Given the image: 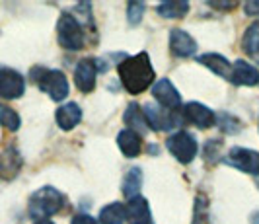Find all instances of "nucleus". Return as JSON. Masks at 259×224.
<instances>
[{
	"label": "nucleus",
	"mask_w": 259,
	"mask_h": 224,
	"mask_svg": "<svg viewBox=\"0 0 259 224\" xmlns=\"http://www.w3.org/2000/svg\"><path fill=\"white\" fill-rule=\"evenodd\" d=\"M143 113L148 123V129H152V131H169L183 121V117L178 111H169V109H164L162 106H156L150 102L144 104Z\"/></svg>",
	"instance_id": "423d86ee"
},
{
	"label": "nucleus",
	"mask_w": 259,
	"mask_h": 224,
	"mask_svg": "<svg viewBox=\"0 0 259 224\" xmlns=\"http://www.w3.org/2000/svg\"><path fill=\"white\" fill-rule=\"evenodd\" d=\"M117 146L127 158H137L143 150V139H141L139 132L131 131V129H123L117 135Z\"/></svg>",
	"instance_id": "4468645a"
},
{
	"label": "nucleus",
	"mask_w": 259,
	"mask_h": 224,
	"mask_svg": "<svg viewBox=\"0 0 259 224\" xmlns=\"http://www.w3.org/2000/svg\"><path fill=\"white\" fill-rule=\"evenodd\" d=\"M182 117L183 121L195 125L197 129H208L217 123V115L212 113V109H208L207 106H203L199 102H189L182 109Z\"/></svg>",
	"instance_id": "1a4fd4ad"
},
{
	"label": "nucleus",
	"mask_w": 259,
	"mask_h": 224,
	"mask_svg": "<svg viewBox=\"0 0 259 224\" xmlns=\"http://www.w3.org/2000/svg\"><path fill=\"white\" fill-rule=\"evenodd\" d=\"M31 76L37 82V86L55 102H63L68 96V80L61 70H49V68H33Z\"/></svg>",
	"instance_id": "20e7f679"
},
{
	"label": "nucleus",
	"mask_w": 259,
	"mask_h": 224,
	"mask_svg": "<svg viewBox=\"0 0 259 224\" xmlns=\"http://www.w3.org/2000/svg\"><path fill=\"white\" fill-rule=\"evenodd\" d=\"M251 220H253V224H259V214H253V218H251Z\"/></svg>",
	"instance_id": "c756f323"
},
{
	"label": "nucleus",
	"mask_w": 259,
	"mask_h": 224,
	"mask_svg": "<svg viewBox=\"0 0 259 224\" xmlns=\"http://www.w3.org/2000/svg\"><path fill=\"white\" fill-rule=\"evenodd\" d=\"M139 224H154L152 220H146V222H139Z\"/></svg>",
	"instance_id": "7c9ffc66"
},
{
	"label": "nucleus",
	"mask_w": 259,
	"mask_h": 224,
	"mask_svg": "<svg viewBox=\"0 0 259 224\" xmlns=\"http://www.w3.org/2000/svg\"><path fill=\"white\" fill-rule=\"evenodd\" d=\"M96 76H98V66L94 59H82L74 68V84L80 92H92L96 88Z\"/></svg>",
	"instance_id": "9b49d317"
},
{
	"label": "nucleus",
	"mask_w": 259,
	"mask_h": 224,
	"mask_svg": "<svg viewBox=\"0 0 259 224\" xmlns=\"http://www.w3.org/2000/svg\"><path fill=\"white\" fill-rule=\"evenodd\" d=\"M230 80L236 86H255V84H259V70L244 59H238L232 65Z\"/></svg>",
	"instance_id": "ddd939ff"
},
{
	"label": "nucleus",
	"mask_w": 259,
	"mask_h": 224,
	"mask_svg": "<svg viewBox=\"0 0 259 224\" xmlns=\"http://www.w3.org/2000/svg\"><path fill=\"white\" fill-rule=\"evenodd\" d=\"M70 224H96V220L92 216H88V214H76Z\"/></svg>",
	"instance_id": "bb28decb"
},
{
	"label": "nucleus",
	"mask_w": 259,
	"mask_h": 224,
	"mask_svg": "<svg viewBox=\"0 0 259 224\" xmlns=\"http://www.w3.org/2000/svg\"><path fill=\"white\" fill-rule=\"evenodd\" d=\"M201 65H205L208 70H212L214 74H219L221 78L230 80V72H232V65L219 53H205L197 59Z\"/></svg>",
	"instance_id": "f3484780"
},
{
	"label": "nucleus",
	"mask_w": 259,
	"mask_h": 224,
	"mask_svg": "<svg viewBox=\"0 0 259 224\" xmlns=\"http://www.w3.org/2000/svg\"><path fill=\"white\" fill-rule=\"evenodd\" d=\"M187 12H189V2L187 0H166V2L158 4V14L162 18H168V20L183 18Z\"/></svg>",
	"instance_id": "a211bd4d"
},
{
	"label": "nucleus",
	"mask_w": 259,
	"mask_h": 224,
	"mask_svg": "<svg viewBox=\"0 0 259 224\" xmlns=\"http://www.w3.org/2000/svg\"><path fill=\"white\" fill-rule=\"evenodd\" d=\"M144 14V2H129L127 4V20L131 26H139Z\"/></svg>",
	"instance_id": "b1692460"
},
{
	"label": "nucleus",
	"mask_w": 259,
	"mask_h": 224,
	"mask_svg": "<svg viewBox=\"0 0 259 224\" xmlns=\"http://www.w3.org/2000/svg\"><path fill=\"white\" fill-rule=\"evenodd\" d=\"M65 205V197L61 191H57L51 185H45L37 189L31 197H29V205H27V211L33 218H47V216H53L63 209Z\"/></svg>",
	"instance_id": "f03ea898"
},
{
	"label": "nucleus",
	"mask_w": 259,
	"mask_h": 224,
	"mask_svg": "<svg viewBox=\"0 0 259 224\" xmlns=\"http://www.w3.org/2000/svg\"><path fill=\"white\" fill-rule=\"evenodd\" d=\"M26 92V80L14 68H0V98L16 100Z\"/></svg>",
	"instance_id": "6e6552de"
},
{
	"label": "nucleus",
	"mask_w": 259,
	"mask_h": 224,
	"mask_svg": "<svg viewBox=\"0 0 259 224\" xmlns=\"http://www.w3.org/2000/svg\"><path fill=\"white\" fill-rule=\"evenodd\" d=\"M169 154H174V158L180 160L182 164H189L193 162L197 152H199V145L191 132L187 131H178L174 135H169V139L166 141Z\"/></svg>",
	"instance_id": "39448f33"
},
{
	"label": "nucleus",
	"mask_w": 259,
	"mask_h": 224,
	"mask_svg": "<svg viewBox=\"0 0 259 224\" xmlns=\"http://www.w3.org/2000/svg\"><path fill=\"white\" fill-rule=\"evenodd\" d=\"M35 224H53L49 218H41V220H35Z\"/></svg>",
	"instance_id": "c85d7f7f"
},
{
	"label": "nucleus",
	"mask_w": 259,
	"mask_h": 224,
	"mask_svg": "<svg viewBox=\"0 0 259 224\" xmlns=\"http://www.w3.org/2000/svg\"><path fill=\"white\" fill-rule=\"evenodd\" d=\"M152 96L160 106L164 109H169V111H176L182 106V96L176 90V86L171 84V80L168 78H162L156 82L152 86Z\"/></svg>",
	"instance_id": "9d476101"
},
{
	"label": "nucleus",
	"mask_w": 259,
	"mask_h": 224,
	"mask_svg": "<svg viewBox=\"0 0 259 224\" xmlns=\"http://www.w3.org/2000/svg\"><path fill=\"white\" fill-rule=\"evenodd\" d=\"M242 47L249 59H253L255 63H259V22L251 24L244 33L242 39Z\"/></svg>",
	"instance_id": "aec40b11"
},
{
	"label": "nucleus",
	"mask_w": 259,
	"mask_h": 224,
	"mask_svg": "<svg viewBox=\"0 0 259 224\" xmlns=\"http://www.w3.org/2000/svg\"><path fill=\"white\" fill-rule=\"evenodd\" d=\"M55 119H57V125L63 131H72L80 123V119H82V109L78 107V104L70 102V104H65V106H61L57 109Z\"/></svg>",
	"instance_id": "2eb2a0df"
},
{
	"label": "nucleus",
	"mask_w": 259,
	"mask_h": 224,
	"mask_svg": "<svg viewBox=\"0 0 259 224\" xmlns=\"http://www.w3.org/2000/svg\"><path fill=\"white\" fill-rule=\"evenodd\" d=\"M125 207H127V220H131V224L152 220L150 205H148V201L144 197H141V195L129 199V205H125Z\"/></svg>",
	"instance_id": "dca6fc26"
},
{
	"label": "nucleus",
	"mask_w": 259,
	"mask_h": 224,
	"mask_svg": "<svg viewBox=\"0 0 259 224\" xmlns=\"http://www.w3.org/2000/svg\"><path fill=\"white\" fill-rule=\"evenodd\" d=\"M102 224H125L127 222V207L123 203H111L100 211Z\"/></svg>",
	"instance_id": "6ab92c4d"
},
{
	"label": "nucleus",
	"mask_w": 259,
	"mask_h": 224,
	"mask_svg": "<svg viewBox=\"0 0 259 224\" xmlns=\"http://www.w3.org/2000/svg\"><path fill=\"white\" fill-rule=\"evenodd\" d=\"M210 6H217V8H234L236 4L234 2H210Z\"/></svg>",
	"instance_id": "cd10ccee"
},
{
	"label": "nucleus",
	"mask_w": 259,
	"mask_h": 224,
	"mask_svg": "<svg viewBox=\"0 0 259 224\" xmlns=\"http://www.w3.org/2000/svg\"><path fill=\"white\" fill-rule=\"evenodd\" d=\"M244 10H246L247 16H259V0L246 2V4H244Z\"/></svg>",
	"instance_id": "a878e982"
},
{
	"label": "nucleus",
	"mask_w": 259,
	"mask_h": 224,
	"mask_svg": "<svg viewBox=\"0 0 259 224\" xmlns=\"http://www.w3.org/2000/svg\"><path fill=\"white\" fill-rule=\"evenodd\" d=\"M141 185H143V171L141 168H131L123 180V195L125 197H137L139 191H141Z\"/></svg>",
	"instance_id": "4be33fe9"
},
{
	"label": "nucleus",
	"mask_w": 259,
	"mask_h": 224,
	"mask_svg": "<svg viewBox=\"0 0 259 224\" xmlns=\"http://www.w3.org/2000/svg\"><path fill=\"white\" fill-rule=\"evenodd\" d=\"M217 121H219V125H221V129L224 132H228V135H232V132H238L240 129H236V127H232V123H238V119H234L232 115H226V113H221L219 117H217Z\"/></svg>",
	"instance_id": "393cba45"
},
{
	"label": "nucleus",
	"mask_w": 259,
	"mask_h": 224,
	"mask_svg": "<svg viewBox=\"0 0 259 224\" xmlns=\"http://www.w3.org/2000/svg\"><path fill=\"white\" fill-rule=\"evenodd\" d=\"M125 123L129 125L131 131L135 132H146L148 131V123H146V117H144L143 109L137 106V104H131L129 107H127V111H125Z\"/></svg>",
	"instance_id": "412c9836"
},
{
	"label": "nucleus",
	"mask_w": 259,
	"mask_h": 224,
	"mask_svg": "<svg viewBox=\"0 0 259 224\" xmlns=\"http://www.w3.org/2000/svg\"><path fill=\"white\" fill-rule=\"evenodd\" d=\"M222 162L240 171H246V173H251V175H259V152H255V150L234 146V148H230L228 156L222 158Z\"/></svg>",
	"instance_id": "0eeeda50"
},
{
	"label": "nucleus",
	"mask_w": 259,
	"mask_h": 224,
	"mask_svg": "<svg viewBox=\"0 0 259 224\" xmlns=\"http://www.w3.org/2000/svg\"><path fill=\"white\" fill-rule=\"evenodd\" d=\"M0 123H2V127L8 129V131H18L22 119H20V115L14 111L12 107L0 106Z\"/></svg>",
	"instance_id": "5701e85b"
},
{
	"label": "nucleus",
	"mask_w": 259,
	"mask_h": 224,
	"mask_svg": "<svg viewBox=\"0 0 259 224\" xmlns=\"http://www.w3.org/2000/svg\"><path fill=\"white\" fill-rule=\"evenodd\" d=\"M119 70V78L123 82L125 90L133 96L143 94L150 88V84L154 82V68L150 63L148 53H139L135 57H127L121 65L117 66Z\"/></svg>",
	"instance_id": "f257e3e1"
},
{
	"label": "nucleus",
	"mask_w": 259,
	"mask_h": 224,
	"mask_svg": "<svg viewBox=\"0 0 259 224\" xmlns=\"http://www.w3.org/2000/svg\"><path fill=\"white\" fill-rule=\"evenodd\" d=\"M169 49L176 57H193L197 53V41L183 29L169 31Z\"/></svg>",
	"instance_id": "f8f14e48"
},
{
	"label": "nucleus",
	"mask_w": 259,
	"mask_h": 224,
	"mask_svg": "<svg viewBox=\"0 0 259 224\" xmlns=\"http://www.w3.org/2000/svg\"><path fill=\"white\" fill-rule=\"evenodd\" d=\"M57 39L59 45L66 51H80L84 47V29L82 24L76 20V16L68 12H63L57 22Z\"/></svg>",
	"instance_id": "7ed1b4c3"
}]
</instances>
